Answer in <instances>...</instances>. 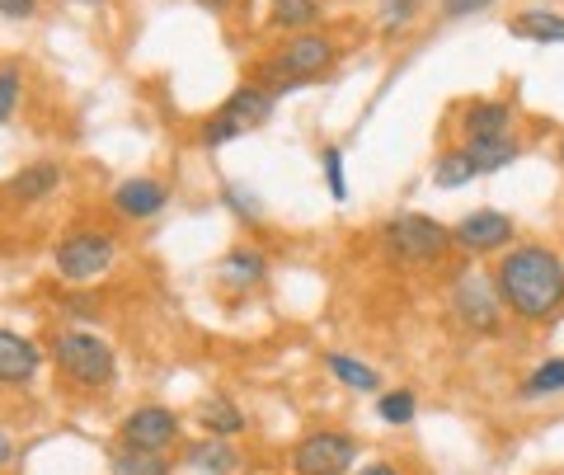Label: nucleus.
Returning <instances> with one entry per match:
<instances>
[{
	"instance_id": "obj_1",
	"label": "nucleus",
	"mask_w": 564,
	"mask_h": 475,
	"mask_svg": "<svg viewBox=\"0 0 564 475\" xmlns=\"http://www.w3.org/2000/svg\"><path fill=\"white\" fill-rule=\"evenodd\" d=\"M494 288L503 311L522 325H555L564 315V255L545 240L508 245L494 263Z\"/></svg>"
},
{
	"instance_id": "obj_2",
	"label": "nucleus",
	"mask_w": 564,
	"mask_h": 475,
	"mask_svg": "<svg viewBox=\"0 0 564 475\" xmlns=\"http://www.w3.org/2000/svg\"><path fill=\"white\" fill-rule=\"evenodd\" d=\"M334 62H339V43H334L329 33L311 29V33H292V39L259 66V76H269L263 85H269L273 95H288V90H302V85H315L321 76H329Z\"/></svg>"
},
{
	"instance_id": "obj_3",
	"label": "nucleus",
	"mask_w": 564,
	"mask_h": 475,
	"mask_svg": "<svg viewBox=\"0 0 564 475\" xmlns=\"http://www.w3.org/2000/svg\"><path fill=\"white\" fill-rule=\"evenodd\" d=\"M52 363H57V373L70 386H80V391H109L118 381L113 348L95 330H62L57 339H52Z\"/></svg>"
},
{
	"instance_id": "obj_4",
	"label": "nucleus",
	"mask_w": 564,
	"mask_h": 475,
	"mask_svg": "<svg viewBox=\"0 0 564 475\" xmlns=\"http://www.w3.org/2000/svg\"><path fill=\"white\" fill-rule=\"evenodd\" d=\"M381 245L395 263H404V269H429V263L447 259V250L456 240H452L447 222H437L429 213H400L381 226Z\"/></svg>"
},
{
	"instance_id": "obj_5",
	"label": "nucleus",
	"mask_w": 564,
	"mask_h": 475,
	"mask_svg": "<svg viewBox=\"0 0 564 475\" xmlns=\"http://www.w3.org/2000/svg\"><path fill=\"white\" fill-rule=\"evenodd\" d=\"M452 315L456 325H462L466 334H480V339H494V334L503 330V302H499V288H494V273L485 269H462L452 278Z\"/></svg>"
},
{
	"instance_id": "obj_6",
	"label": "nucleus",
	"mask_w": 564,
	"mask_h": 475,
	"mask_svg": "<svg viewBox=\"0 0 564 475\" xmlns=\"http://www.w3.org/2000/svg\"><path fill=\"white\" fill-rule=\"evenodd\" d=\"M113 259H118V240L109 231H76L52 255V263H57V273L66 283H95V278L113 269Z\"/></svg>"
},
{
	"instance_id": "obj_7",
	"label": "nucleus",
	"mask_w": 564,
	"mask_h": 475,
	"mask_svg": "<svg viewBox=\"0 0 564 475\" xmlns=\"http://www.w3.org/2000/svg\"><path fill=\"white\" fill-rule=\"evenodd\" d=\"M358 462V438L344 429H315L292 447V475H348Z\"/></svg>"
},
{
	"instance_id": "obj_8",
	"label": "nucleus",
	"mask_w": 564,
	"mask_h": 475,
	"mask_svg": "<svg viewBox=\"0 0 564 475\" xmlns=\"http://www.w3.org/2000/svg\"><path fill=\"white\" fill-rule=\"evenodd\" d=\"M513 236H518V222L499 213V207H475V213H466L452 226L456 250H466V255H503L508 245H518Z\"/></svg>"
},
{
	"instance_id": "obj_9",
	"label": "nucleus",
	"mask_w": 564,
	"mask_h": 475,
	"mask_svg": "<svg viewBox=\"0 0 564 475\" xmlns=\"http://www.w3.org/2000/svg\"><path fill=\"white\" fill-rule=\"evenodd\" d=\"M180 438V414L170 404H141L122 419V447H141V452H165Z\"/></svg>"
},
{
	"instance_id": "obj_10",
	"label": "nucleus",
	"mask_w": 564,
	"mask_h": 475,
	"mask_svg": "<svg viewBox=\"0 0 564 475\" xmlns=\"http://www.w3.org/2000/svg\"><path fill=\"white\" fill-rule=\"evenodd\" d=\"M273 109H278V95L269 90V85H263V80H245V85H236V90L221 99L217 118L231 122L236 137H245V132L263 128V122L273 118Z\"/></svg>"
},
{
	"instance_id": "obj_11",
	"label": "nucleus",
	"mask_w": 564,
	"mask_h": 475,
	"mask_svg": "<svg viewBox=\"0 0 564 475\" xmlns=\"http://www.w3.org/2000/svg\"><path fill=\"white\" fill-rule=\"evenodd\" d=\"M43 367V348L14 330H0V386H29Z\"/></svg>"
},
{
	"instance_id": "obj_12",
	"label": "nucleus",
	"mask_w": 564,
	"mask_h": 475,
	"mask_svg": "<svg viewBox=\"0 0 564 475\" xmlns=\"http://www.w3.org/2000/svg\"><path fill=\"white\" fill-rule=\"evenodd\" d=\"M165 203H170V188L161 180H147V174H137V180H122L113 188V207H118L122 217H132V222L161 217Z\"/></svg>"
},
{
	"instance_id": "obj_13",
	"label": "nucleus",
	"mask_w": 564,
	"mask_h": 475,
	"mask_svg": "<svg viewBox=\"0 0 564 475\" xmlns=\"http://www.w3.org/2000/svg\"><path fill=\"white\" fill-rule=\"evenodd\" d=\"M518 122V109L513 99H470L462 109V132L466 142H475V137H508Z\"/></svg>"
},
{
	"instance_id": "obj_14",
	"label": "nucleus",
	"mask_w": 564,
	"mask_h": 475,
	"mask_svg": "<svg viewBox=\"0 0 564 475\" xmlns=\"http://www.w3.org/2000/svg\"><path fill=\"white\" fill-rule=\"evenodd\" d=\"M62 188V165L57 161H33L24 170H14L6 180V198L14 203H43L47 193Z\"/></svg>"
},
{
	"instance_id": "obj_15",
	"label": "nucleus",
	"mask_w": 564,
	"mask_h": 475,
	"mask_svg": "<svg viewBox=\"0 0 564 475\" xmlns=\"http://www.w3.org/2000/svg\"><path fill=\"white\" fill-rule=\"evenodd\" d=\"M198 424L212 433V438H221V443H231V438H240L245 433V410L236 404V396H226V391H212V396H203L198 400Z\"/></svg>"
},
{
	"instance_id": "obj_16",
	"label": "nucleus",
	"mask_w": 564,
	"mask_h": 475,
	"mask_svg": "<svg viewBox=\"0 0 564 475\" xmlns=\"http://www.w3.org/2000/svg\"><path fill=\"white\" fill-rule=\"evenodd\" d=\"M508 33L513 39H522V43H564V14H555V10H541V6H532V10H518L513 20H508Z\"/></svg>"
},
{
	"instance_id": "obj_17",
	"label": "nucleus",
	"mask_w": 564,
	"mask_h": 475,
	"mask_svg": "<svg viewBox=\"0 0 564 475\" xmlns=\"http://www.w3.org/2000/svg\"><path fill=\"white\" fill-rule=\"evenodd\" d=\"M462 147H466L470 165L480 174H499V170H508L522 155V142L513 132H508V137H475V142H462Z\"/></svg>"
},
{
	"instance_id": "obj_18",
	"label": "nucleus",
	"mask_w": 564,
	"mask_h": 475,
	"mask_svg": "<svg viewBox=\"0 0 564 475\" xmlns=\"http://www.w3.org/2000/svg\"><path fill=\"white\" fill-rule=\"evenodd\" d=\"M325 373L339 386H348V391H381V373L352 354H325Z\"/></svg>"
},
{
	"instance_id": "obj_19",
	"label": "nucleus",
	"mask_w": 564,
	"mask_h": 475,
	"mask_svg": "<svg viewBox=\"0 0 564 475\" xmlns=\"http://www.w3.org/2000/svg\"><path fill=\"white\" fill-rule=\"evenodd\" d=\"M269 278V255L263 250H231L221 259V283L231 288H259Z\"/></svg>"
},
{
	"instance_id": "obj_20",
	"label": "nucleus",
	"mask_w": 564,
	"mask_h": 475,
	"mask_svg": "<svg viewBox=\"0 0 564 475\" xmlns=\"http://www.w3.org/2000/svg\"><path fill=\"white\" fill-rule=\"evenodd\" d=\"M475 180H480V170L470 165L466 147H447V151H443V155H437V161H433V184H437V188L456 193V188H470Z\"/></svg>"
},
{
	"instance_id": "obj_21",
	"label": "nucleus",
	"mask_w": 564,
	"mask_h": 475,
	"mask_svg": "<svg viewBox=\"0 0 564 475\" xmlns=\"http://www.w3.org/2000/svg\"><path fill=\"white\" fill-rule=\"evenodd\" d=\"M321 14H325L321 0H273L269 6L273 29H288V33H311Z\"/></svg>"
},
{
	"instance_id": "obj_22",
	"label": "nucleus",
	"mask_w": 564,
	"mask_h": 475,
	"mask_svg": "<svg viewBox=\"0 0 564 475\" xmlns=\"http://www.w3.org/2000/svg\"><path fill=\"white\" fill-rule=\"evenodd\" d=\"M518 396H522V400H551V396H564V358H545V363H536L532 373L522 377Z\"/></svg>"
},
{
	"instance_id": "obj_23",
	"label": "nucleus",
	"mask_w": 564,
	"mask_h": 475,
	"mask_svg": "<svg viewBox=\"0 0 564 475\" xmlns=\"http://www.w3.org/2000/svg\"><path fill=\"white\" fill-rule=\"evenodd\" d=\"M188 466L193 471H207V475H231L240 466V456L231 452V443H221V438H207V443H193L188 447Z\"/></svg>"
},
{
	"instance_id": "obj_24",
	"label": "nucleus",
	"mask_w": 564,
	"mask_h": 475,
	"mask_svg": "<svg viewBox=\"0 0 564 475\" xmlns=\"http://www.w3.org/2000/svg\"><path fill=\"white\" fill-rule=\"evenodd\" d=\"M414 414H419V396L410 391V386L381 391V400H377V419H381V424L404 429V424H414Z\"/></svg>"
},
{
	"instance_id": "obj_25",
	"label": "nucleus",
	"mask_w": 564,
	"mask_h": 475,
	"mask_svg": "<svg viewBox=\"0 0 564 475\" xmlns=\"http://www.w3.org/2000/svg\"><path fill=\"white\" fill-rule=\"evenodd\" d=\"M109 475H170L165 456L161 452H141V447H118L113 462H109Z\"/></svg>"
},
{
	"instance_id": "obj_26",
	"label": "nucleus",
	"mask_w": 564,
	"mask_h": 475,
	"mask_svg": "<svg viewBox=\"0 0 564 475\" xmlns=\"http://www.w3.org/2000/svg\"><path fill=\"white\" fill-rule=\"evenodd\" d=\"M423 0H377V20H381V33H400L419 20Z\"/></svg>"
},
{
	"instance_id": "obj_27",
	"label": "nucleus",
	"mask_w": 564,
	"mask_h": 475,
	"mask_svg": "<svg viewBox=\"0 0 564 475\" xmlns=\"http://www.w3.org/2000/svg\"><path fill=\"white\" fill-rule=\"evenodd\" d=\"M321 174H325V188L334 203L348 198V170H344V151L339 147H325L321 151Z\"/></svg>"
},
{
	"instance_id": "obj_28",
	"label": "nucleus",
	"mask_w": 564,
	"mask_h": 475,
	"mask_svg": "<svg viewBox=\"0 0 564 475\" xmlns=\"http://www.w3.org/2000/svg\"><path fill=\"white\" fill-rule=\"evenodd\" d=\"M20 95H24L20 66H0V122H10L14 114H20Z\"/></svg>"
},
{
	"instance_id": "obj_29",
	"label": "nucleus",
	"mask_w": 564,
	"mask_h": 475,
	"mask_svg": "<svg viewBox=\"0 0 564 475\" xmlns=\"http://www.w3.org/2000/svg\"><path fill=\"white\" fill-rule=\"evenodd\" d=\"M489 6H499V0H437L443 20H466V14H485Z\"/></svg>"
},
{
	"instance_id": "obj_30",
	"label": "nucleus",
	"mask_w": 564,
	"mask_h": 475,
	"mask_svg": "<svg viewBox=\"0 0 564 475\" xmlns=\"http://www.w3.org/2000/svg\"><path fill=\"white\" fill-rule=\"evenodd\" d=\"M226 203H231V207H236V213H240V217H250V222H259V203L250 198V193H240L236 184H231V188H226Z\"/></svg>"
},
{
	"instance_id": "obj_31",
	"label": "nucleus",
	"mask_w": 564,
	"mask_h": 475,
	"mask_svg": "<svg viewBox=\"0 0 564 475\" xmlns=\"http://www.w3.org/2000/svg\"><path fill=\"white\" fill-rule=\"evenodd\" d=\"M0 14H6V20H33L39 0H0Z\"/></svg>"
},
{
	"instance_id": "obj_32",
	"label": "nucleus",
	"mask_w": 564,
	"mask_h": 475,
	"mask_svg": "<svg viewBox=\"0 0 564 475\" xmlns=\"http://www.w3.org/2000/svg\"><path fill=\"white\" fill-rule=\"evenodd\" d=\"M352 475H404L400 466H391V462H367V466H358Z\"/></svg>"
},
{
	"instance_id": "obj_33",
	"label": "nucleus",
	"mask_w": 564,
	"mask_h": 475,
	"mask_svg": "<svg viewBox=\"0 0 564 475\" xmlns=\"http://www.w3.org/2000/svg\"><path fill=\"white\" fill-rule=\"evenodd\" d=\"M10 462H14V438L0 433V466H10Z\"/></svg>"
},
{
	"instance_id": "obj_34",
	"label": "nucleus",
	"mask_w": 564,
	"mask_h": 475,
	"mask_svg": "<svg viewBox=\"0 0 564 475\" xmlns=\"http://www.w3.org/2000/svg\"><path fill=\"white\" fill-rule=\"evenodd\" d=\"M198 6H203V10H212V14H226V10L236 6V0H198Z\"/></svg>"
},
{
	"instance_id": "obj_35",
	"label": "nucleus",
	"mask_w": 564,
	"mask_h": 475,
	"mask_svg": "<svg viewBox=\"0 0 564 475\" xmlns=\"http://www.w3.org/2000/svg\"><path fill=\"white\" fill-rule=\"evenodd\" d=\"M555 161H560V170H564V137H560V151H555Z\"/></svg>"
},
{
	"instance_id": "obj_36",
	"label": "nucleus",
	"mask_w": 564,
	"mask_h": 475,
	"mask_svg": "<svg viewBox=\"0 0 564 475\" xmlns=\"http://www.w3.org/2000/svg\"><path fill=\"white\" fill-rule=\"evenodd\" d=\"M80 6H95V0H80Z\"/></svg>"
}]
</instances>
